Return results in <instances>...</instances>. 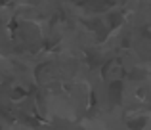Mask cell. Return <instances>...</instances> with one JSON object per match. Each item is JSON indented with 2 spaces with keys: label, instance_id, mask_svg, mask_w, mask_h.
Here are the masks:
<instances>
[{
  "label": "cell",
  "instance_id": "obj_5",
  "mask_svg": "<svg viewBox=\"0 0 151 130\" xmlns=\"http://www.w3.org/2000/svg\"><path fill=\"white\" fill-rule=\"evenodd\" d=\"M69 2H73V4H86L88 0H69Z\"/></svg>",
  "mask_w": 151,
  "mask_h": 130
},
{
  "label": "cell",
  "instance_id": "obj_4",
  "mask_svg": "<svg viewBox=\"0 0 151 130\" xmlns=\"http://www.w3.org/2000/svg\"><path fill=\"white\" fill-rule=\"evenodd\" d=\"M130 126H144V119H140V121H134V123H130Z\"/></svg>",
  "mask_w": 151,
  "mask_h": 130
},
{
  "label": "cell",
  "instance_id": "obj_3",
  "mask_svg": "<svg viewBox=\"0 0 151 130\" xmlns=\"http://www.w3.org/2000/svg\"><path fill=\"white\" fill-rule=\"evenodd\" d=\"M119 23H121V15H119V14H113V15L109 17V25L115 27V25H119Z\"/></svg>",
  "mask_w": 151,
  "mask_h": 130
},
{
  "label": "cell",
  "instance_id": "obj_2",
  "mask_svg": "<svg viewBox=\"0 0 151 130\" xmlns=\"http://www.w3.org/2000/svg\"><path fill=\"white\" fill-rule=\"evenodd\" d=\"M121 90H122V82L121 80H115L109 84V96L113 101H119V98H121Z\"/></svg>",
  "mask_w": 151,
  "mask_h": 130
},
{
  "label": "cell",
  "instance_id": "obj_1",
  "mask_svg": "<svg viewBox=\"0 0 151 130\" xmlns=\"http://www.w3.org/2000/svg\"><path fill=\"white\" fill-rule=\"evenodd\" d=\"M86 6H88V10H92V11H105V10H109V8L113 6V2H111V0H88Z\"/></svg>",
  "mask_w": 151,
  "mask_h": 130
}]
</instances>
